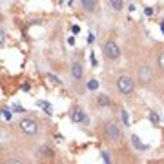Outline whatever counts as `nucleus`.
Here are the masks:
<instances>
[{"instance_id":"1","label":"nucleus","mask_w":164,"mask_h":164,"mask_svg":"<svg viewBox=\"0 0 164 164\" xmlns=\"http://www.w3.org/2000/svg\"><path fill=\"white\" fill-rule=\"evenodd\" d=\"M117 89H118L120 93H124V95L131 93V91H133V80H131L130 77H126V75L118 77V78H117Z\"/></svg>"},{"instance_id":"2","label":"nucleus","mask_w":164,"mask_h":164,"mask_svg":"<svg viewBox=\"0 0 164 164\" xmlns=\"http://www.w3.org/2000/svg\"><path fill=\"white\" fill-rule=\"evenodd\" d=\"M104 55H106V58H109V60H115V58L120 57V49H118V46L113 40H108L104 44Z\"/></svg>"},{"instance_id":"3","label":"nucleus","mask_w":164,"mask_h":164,"mask_svg":"<svg viewBox=\"0 0 164 164\" xmlns=\"http://www.w3.org/2000/svg\"><path fill=\"white\" fill-rule=\"evenodd\" d=\"M20 130L24 133H27V135H35L38 130V126H37V122L33 120V118H22L20 120Z\"/></svg>"},{"instance_id":"4","label":"nucleus","mask_w":164,"mask_h":164,"mask_svg":"<svg viewBox=\"0 0 164 164\" xmlns=\"http://www.w3.org/2000/svg\"><path fill=\"white\" fill-rule=\"evenodd\" d=\"M71 118H73V122H82V124H89V117H88L86 113L82 111L80 108H75V109H73V113H71Z\"/></svg>"},{"instance_id":"5","label":"nucleus","mask_w":164,"mask_h":164,"mask_svg":"<svg viewBox=\"0 0 164 164\" xmlns=\"http://www.w3.org/2000/svg\"><path fill=\"white\" fill-rule=\"evenodd\" d=\"M153 78V71L150 66H141V69H139V80L142 82H150Z\"/></svg>"},{"instance_id":"6","label":"nucleus","mask_w":164,"mask_h":164,"mask_svg":"<svg viewBox=\"0 0 164 164\" xmlns=\"http://www.w3.org/2000/svg\"><path fill=\"white\" fill-rule=\"evenodd\" d=\"M106 133H108V137L111 139V141H118V139H120V131H118V128L113 122L106 124Z\"/></svg>"},{"instance_id":"7","label":"nucleus","mask_w":164,"mask_h":164,"mask_svg":"<svg viewBox=\"0 0 164 164\" xmlns=\"http://www.w3.org/2000/svg\"><path fill=\"white\" fill-rule=\"evenodd\" d=\"M37 106L42 108L44 111L48 113V115H51V113H53V106H51V104H49L48 100H37Z\"/></svg>"},{"instance_id":"8","label":"nucleus","mask_w":164,"mask_h":164,"mask_svg":"<svg viewBox=\"0 0 164 164\" xmlns=\"http://www.w3.org/2000/svg\"><path fill=\"white\" fill-rule=\"evenodd\" d=\"M71 73H73V77H75V78H80L82 77V66H80V62H75L71 66Z\"/></svg>"},{"instance_id":"9","label":"nucleus","mask_w":164,"mask_h":164,"mask_svg":"<svg viewBox=\"0 0 164 164\" xmlns=\"http://www.w3.org/2000/svg\"><path fill=\"white\" fill-rule=\"evenodd\" d=\"M131 142H133V146H135V148H139V150H148V146H146V144H142L141 139H139L137 135H131Z\"/></svg>"},{"instance_id":"10","label":"nucleus","mask_w":164,"mask_h":164,"mask_svg":"<svg viewBox=\"0 0 164 164\" xmlns=\"http://www.w3.org/2000/svg\"><path fill=\"white\" fill-rule=\"evenodd\" d=\"M82 6H84V9H86V11H93V9L97 7V2H93V0H82Z\"/></svg>"},{"instance_id":"11","label":"nucleus","mask_w":164,"mask_h":164,"mask_svg":"<svg viewBox=\"0 0 164 164\" xmlns=\"http://www.w3.org/2000/svg\"><path fill=\"white\" fill-rule=\"evenodd\" d=\"M109 7H113L115 11H120V9L124 7V4L120 2V0H109Z\"/></svg>"},{"instance_id":"12","label":"nucleus","mask_w":164,"mask_h":164,"mask_svg":"<svg viewBox=\"0 0 164 164\" xmlns=\"http://www.w3.org/2000/svg\"><path fill=\"white\" fill-rule=\"evenodd\" d=\"M97 102H98V106H109V98L106 95H98Z\"/></svg>"},{"instance_id":"13","label":"nucleus","mask_w":164,"mask_h":164,"mask_svg":"<svg viewBox=\"0 0 164 164\" xmlns=\"http://www.w3.org/2000/svg\"><path fill=\"white\" fill-rule=\"evenodd\" d=\"M120 118H122V122L124 124H126V126H128V124H130V115H128V111H126V109H120Z\"/></svg>"},{"instance_id":"14","label":"nucleus","mask_w":164,"mask_h":164,"mask_svg":"<svg viewBox=\"0 0 164 164\" xmlns=\"http://www.w3.org/2000/svg\"><path fill=\"white\" fill-rule=\"evenodd\" d=\"M2 118L4 120H11V111H9V108H2Z\"/></svg>"},{"instance_id":"15","label":"nucleus","mask_w":164,"mask_h":164,"mask_svg":"<svg viewBox=\"0 0 164 164\" xmlns=\"http://www.w3.org/2000/svg\"><path fill=\"white\" fill-rule=\"evenodd\" d=\"M150 120H151V124H159V113L157 111H150Z\"/></svg>"},{"instance_id":"16","label":"nucleus","mask_w":164,"mask_h":164,"mask_svg":"<svg viewBox=\"0 0 164 164\" xmlns=\"http://www.w3.org/2000/svg\"><path fill=\"white\" fill-rule=\"evenodd\" d=\"M40 153H42L44 157H48V159H51V157H53V150H49V148H46V146H44L42 150H40Z\"/></svg>"},{"instance_id":"17","label":"nucleus","mask_w":164,"mask_h":164,"mask_svg":"<svg viewBox=\"0 0 164 164\" xmlns=\"http://www.w3.org/2000/svg\"><path fill=\"white\" fill-rule=\"evenodd\" d=\"M97 88H98V80H95V78H91V80L88 82V89H91V91H93V89H97Z\"/></svg>"},{"instance_id":"18","label":"nucleus","mask_w":164,"mask_h":164,"mask_svg":"<svg viewBox=\"0 0 164 164\" xmlns=\"http://www.w3.org/2000/svg\"><path fill=\"white\" fill-rule=\"evenodd\" d=\"M13 111H15V113H24V111H26V108L20 106V104H15V106H13Z\"/></svg>"},{"instance_id":"19","label":"nucleus","mask_w":164,"mask_h":164,"mask_svg":"<svg viewBox=\"0 0 164 164\" xmlns=\"http://www.w3.org/2000/svg\"><path fill=\"white\" fill-rule=\"evenodd\" d=\"M102 159H104V164H111V159H109L108 151H102Z\"/></svg>"},{"instance_id":"20","label":"nucleus","mask_w":164,"mask_h":164,"mask_svg":"<svg viewBox=\"0 0 164 164\" xmlns=\"http://www.w3.org/2000/svg\"><path fill=\"white\" fill-rule=\"evenodd\" d=\"M6 37H7V35H6V31L2 29V31H0V44H2V46L6 44Z\"/></svg>"},{"instance_id":"21","label":"nucleus","mask_w":164,"mask_h":164,"mask_svg":"<svg viewBox=\"0 0 164 164\" xmlns=\"http://www.w3.org/2000/svg\"><path fill=\"white\" fill-rule=\"evenodd\" d=\"M48 78H49L51 82H55V84H60V80H58V77H57V75H51V73H49Z\"/></svg>"},{"instance_id":"22","label":"nucleus","mask_w":164,"mask_h":164,"mask_svg":"<svg viewBox=\"0 0 164 164\" xmlns=\"http://www.w3.org/2000/svg\"><path fill=\"white\" fill-rule=\"evenodd\" d=\"M89 60H91V66H93V68L97 66V57H95V53H91V55H89Z\"/></svg>"},{"instance_id":"23","label":"nucleus","mask_w":164,"mask_h":164,"mask_svg":"<svg viewBox=\"0 0 164 164\" xmlns=\"http://www.w3.org/2000/svg\"><path fill=\"white\" fill-rule=\"evenodd\" d=\"M159 66H161V68L164 69V51H162L161 55H159Z\"/></svg>"},{"instance_id":"24","label":"nucleus","mask_w":164,"mask_h":164,"mask_svg":"<svg viewBox=\"0 0 164 164\" xmlns=\"http://www.w3.org/2000/svg\"><path fill=\"white\" fill-rule=\"evenodd\" d=\"M144 15H146V17H151V15H153V9H151V7H146V9H144Z\"/></svg>"},{"instance_id":"25","label":"nucleus","mask_w":164,"mask_h":164,"mask_svg":"<svg viewBox=\"0 0 164 164\" xmlns=\"http://www.w3.org/2000/svg\"><path fill=\"white\" fill-rule=\"evenodd\" d=\"M71 31H73V35H77V33H80V27H78V26H73Z\"/></svg>"},{"instance_id":"26","label":"nucleus","mask_w":164,"mask_h":164,"mask_svg":"<svg viewBox=\"0 0 164 164\" xmlns=\"http://www.w3.org/2000/svg\"><path fill=\"white\" fill-rule=\"evenodd\" d=\"M93 38H95V35H93V33H89V35H88V42L91 44V42H93Z\"/></svg>"},{"instance_id":"27","label":"nucleus","mask_w":164,"mask_h":164,"mask_svg":"<svg viewBox=\"0 0 164 164\" xmlns=\"http://www.w3.org/2000/svg\"><path fill=\"white\" fill-rule=\"evenodd\" d=\"M68 44H69V46H73V44H75V38L69 37V38H68Z\"/></svg>"},{"instance_id":"28","label":"nucleus","mask_w":164,"mask_h":164,"mask_svg":"<svg viewBox=\"0 0 164 164\" xmlns=\"http://www.w3.org/2000/svg\"><path fill=\"white\" fill-rule=\"evenodd\" d=\"M6 164H22V162H20V161H15V159H13V161H7Z\"/></svg>"},{"instance_id":"29","label":"nucleus","mask_w":164,"mask_h":164,"mask_svg":"<svg viewBox=\"0 0 164 164\" xmlns=\"http://www.w3.org/2000/svg\"><path fill=\"white\" fill-rule=\"evenodd\" d=\"M161 31H162V35H164V20L161 22Z\"/></svg>"}]
</instances>
